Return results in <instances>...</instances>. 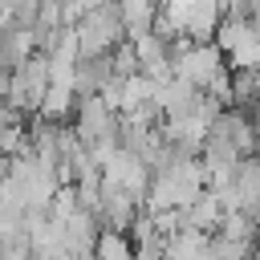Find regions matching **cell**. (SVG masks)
I'll use <instances>...</instances> for the list:
<instances>
[{
	"mask_svg": "<svg viewBox=\"0 0 260 260\" xmlns=\"http://www.w3.org/2000/svg\"><path fill=\"white\" fill-rule=\"evenodd\" d=\"M162 260H215L211 236H207V232L183 228V232H175V236L167 240V256H162Z\"/></svg>",
	"mask_w": 260,
	"mask_h": 260,
	"instance_id": "5",
	"label": "cell"
},
{
	"mask_svg": "<svg viewBox=\"0 0 260 260\" xmlns=\"http://www.w3.org/2000/svg\"><path fill=\"white\" fill-rule=\"evenodd\" d=\"M93 260H138L130 232H114V228H106V232H102V240H98Z\"/></svg>",
	"mask_w": 260,
	"mask_h": 260,
	"instance_id": "7",
	"label": "cell"
},
{
	"mask_svg": "<svg viewBox=\"0 0 260 260\" xmlns=\"http://www.w3.org/2000/svg\"><path fill=\"white\" fill-rule=\"evenodd\" d=\"M73 28H77V37H81V53H85V57L114 53L122 41H130L118 0H114V4H98V8H89V12L73 24Z\"/></svg>",
	"mask_w": 260,
	"mask_h": 260,
	"instance_id": "3",
	"label": "cell"
},
{
	"mask_svg": "<svg viewBox=\"0 0 260 260\" xmlns=\"http://www.w3.org/2000/svg\"><path fill=\"white\" fill-rule=\"evenodd\" d=\"M228 57L215 41H191V37H179L175 41V77L191 81L195 89H211V81L219 73H228Z\"/></svg>",
	"mask_w": 260,
	"mask_h": 260,
	"instance_id": "2",
	"label": "cell"
},
{
	"mask_svg": "<svg viewBox=\"0 0 260 260\" xmlns=\"http://www.w3.org/2000/svg\"><path fill=\"white\" fill-rule=\"evenodd\" d=\"M49 85H53V65H49V57H45V53H32L20 69L4 73V106L37 118Z\"/></svg>",
	"mask_w": 260,
	"mask_h": 260,
	"instance_id": "1",
	"label": "cell"
},
{
	"mask_svg": "<svg viewBox=\"0 0 260 260\" xmlns=\"http://www.w3.org/2000/svg\"><path fill=\"white\" fill-rule=\"evenodd\" d=\"M118 8H122V20H126L130 41L154 32V20H158V12H162L158 0H118Z\"/></svg>",
	"mask_w": 260,
	"mask_h": 260,
	"instance_id": "6",
	"label": "cell"
},
{
	"mask_svg": "<svg viewBox=\"0 0 260 260\" xmlns=\"http://www.w3.org/2000/svg\"><path fill=\"white\" fill-rule=\"evenodd\" d=\"M114 81H118L114 53H102V57H81V65H77V93H81V98H102Z\"/></svg>",
	"mask_w": 260,
	"mask_h": 260,
	"instance_id": "4",
	"label": "cell"
}]
</instances>
